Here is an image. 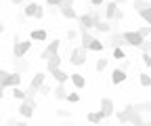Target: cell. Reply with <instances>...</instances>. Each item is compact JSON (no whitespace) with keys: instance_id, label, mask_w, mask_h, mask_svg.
<instances>
[{"instance_id":"obj_1","label":"cell","mask_w":151,"mask_h":126,"mask_svg":"<svg viewBox=\"0 0 151 126\" xmlns=\"http://www.w3.org/2000/svg\"><path fill=\"white\" fill-rule=\"evenodd\" d=\"M32 46H34L32 40H19L17 36H15V38H13V57L15 59H23L27 53H29Z\"/></svg>"},{"instance_id":"obj_2","label":"cell","mask_w":151,"mask_h":126,"mask_svg":"<svg viewBox=\"0 0 151 126\" xmlns=\"http://www.w3.org/2000/svg\"><path fill=\"white\" fill-rule=\"evenodd\" d=\"M132 9L143 17L147 25H151V2L149 0H134V2H132Z\"/></svg>"},{"instance_id":"obj_3","label":"cell","mask_w":151,"mask_h":126,"mask_svg":"<svg viewBox=\"0 0 151 126\" xmlns=\"http://www.w3.org/2000/svg\"><path fill=\"white\" fill-rule=\"evenodd\" d=\"M69 63H71V65H84V63H86V48L73 46L71 53H69Z\"/></svg>"},{"instance_id":"obj_4","label":"cell","mask_w":151,"mask_h":126,"mask_svg":"<svg viewBox=\"0 0 151 126\" xmlns=\"http://www.w3.org/2000/svg\"><path fill=\"white\" fill-rule=\"evenodd\" d=\"M124 36V40H126V44H130V46H134V48H141V44H143V36L137 32V30H130V32H124L122 34Z\"/></svg>"},{"instance_id":"obj_5","label":"cell","mask_w":151,"mask_h":126,"mask_svg":"<svg viewBox=\"0 0 151 126\" xmlns=\"http://www.w3.org/2000/svg\"><path fill=\"white\" fill-rule=\"evenodd\" d=\"M59 48H61V40H50L48 44H46V48L40 53V59H48V57H52V55H57L59 53Z\"/></svg>"},{"instance_id":"obj_6","label":"cell","mask_w":151,"mask_h":126,"mask_svg":"<svg viewBox=\"0 0 151 126\" xmlns=\"http://www.w3.org/2000/svg\"><path fill=\"white\" fill-rule=\"evenodd\" d=\"M101 114H103L105 118H111L113 114H116V105H113V101H111L109 97H103V99H101Z\"/></svg>"},{"instance_id":"obj_7","label":"cell","mask_w":151,"mask_h":126,"mask_svg":"<svg viewBox=\"0 0 151 126\" xmlns=\"http://www.w3.org/2000/svg\"><path fill=\"white\" fill-rule=\"evenodd\" d=\"M107 44H109L111 48H124V46H126V40H124V36H122L120 32H111Z\"/></svg>"},{"instance_id":"obj_8","label":"cell","mask_w":151,"mask_h":126,"mask_svg":"<svg viewBox=\"0 0 151 126\" xmlns=\"http://www.w3.org/2000/svg\"><path fill=\"white\" fill-rule=\"evenodd\" d=\"M61 55H59V53H57V55H52V57H48L46 59V71H48V74H52V71L55 69H61Z\"/></svg>"},{"instance_id":"obj_9","label":"cell","mask_w":151,"mask_h":126,"mask_svg":"<svg viewBox=\"0 0 151 126\" xmlns=\"http://www.w3.org/2000/svg\"><path fill=\"white\" fill-rule=\"evenodd\" d=\"M126 78H128L126 76V69H122V67H116V69L111 71V82L116 84V86L122 84V82H126Z\"/></svg>"},{"instance_id":"obj_10","label":"cell","mask_w":151,"mask_h":126,"mask_svg":"<svg viewBox=\"0 0 151 126\" xmlns=\"http://www.w3.org/2000/svg\"><path fill=\"white\" fill-rule=\"evenodd\" d=\"M44 82H46V74H44V71H36V74H34V78H32V82H29V88L38 91V88H40Z\"/></svg>"},{"instance_id":"obj_11","label":"cell","mask_w":151,"mask_h":126,"mask_svg":"<svg viewBox=\"0 0 151 126\" xmlns=\"http://www.w3.org/2000/svg\"><path fill=\"white\" fill-rule=\"evenodd\" d=\"M78 25H80V30H88V32H90V27H94V21H92L90 13H84V15L78 17Z\"/></svg>"},{"instance_id":"obj_12","label":"cell","mask_w":151,"mask_h":126,"mask_svg":"<svg viewBox=\"0 0 151 126\" xmlns=\"http://www.w3.org/2000/svg\"><path fill=\"white\" fill-rule=\"evenodd\" d=\"M21 84V74H17V71H11L9 74V78H6V82L2 84L4 88H15V86H19Z\"/></svg>"},{"instance_id":"obj_13","label":"cell","mask_w":151,"mask_h":126,"mask_svg":"<svg viewBox=\"0 0 151 126\" xmlns=\"http://www.w3.org/2000/svg\"><path fill=\"white\" fill-rule=\"evenodd\" d=\"M92 40H94V36H92L88 30H80V46H82V48L88 50V46H90Z\"/></svg>"},{"instance_id":"obj_14","label":"cell","mask_w":151,"mask_h":126,"mask_svg":"<svg viewBox=\"0 0 151 126\" xmlns=\"http://www.w3.org/2000/svg\"><path fill=\"white\" fill-rule=\"evenodd\" d=\"M116 13H118V4L111 0V2L105 4V21L111 23V21H113V17H116Z\"/></svg>"},{"instance_id":"obj_15","label":"cell","mask_w":151,"mask_h":126,"mask_svg":"<svg viewBox=\"0 0 151 126\" xmlns=\"http://www.w3.org/2000/svg\"><path fill=\"white\" fill-rule=\"evenodd\" d=\"M69 82L78 88V91H82V88L86 86V78H84L82 74H69Z\"/></svg>"},{"instance_id":"obj_16","label":"cell","mask_w":151,"mask_h":126,"mask_svg":"<svg viewBox=\"0 0 151 126\" xmlns=\"http://www.w3.org/2000/svg\"><path fill=\"white\" fill-rule=\"evenodd\" d=\"M46 38H48L46 30H32V32H29V40H32V42H44Z\"/></svg>"},{"instance_id":"obj_17","label":"cell","mask_w":151,"mask_h":126,"mask_svg":"<svg viewBox=\"0 0 151 126\" xmlns=\"http://www.w3.org/2000/svg\"><path fill=\"white\" fill-rule=\"evenodd\" d=\"M34 109H36L34 105L21 101V105H19V109H17V112H19V116H23V118H32V116H34Z\"/></svg>"},{"instance_id":"obj_18","label":"cell","mask_w":151,"mask_h":126,"mask_svg":"<svg viewBox=\"0 0 151 126\" xmlns=\"http://www.w3.org/2000/svg\"><path fill=\"white\" fill-rule=\"evenodd\" d=\"M52 95H55V99H59V101H67V86L65 84H57Z\"/></svg>"},{"instance_id":"obj_19","label":"cell","mask_w":151,"mask_h":126,"mask_svg":"<svg viewBox=\"0 0 151 126\" xmlns=\"http://www.w3.org/2000/svg\"><path fill=\"white\" fill-rule=\"evenodd\" d=\"M59 15H63L65 19H78V17H80L73 6H59Z\"/></svg>"},{"instance_id":"obj_20","label":"cell","mask_w":151,"mask_h":126,"mask_svg":"<svg viewBox=\"0 0 151 126\" xmlns=\"http://www.w3.org/2000/svg\"><path fill=\"white\" fill-rule=\"evenodd\" d=\"M50 78H55V82H57V84H67V80H69V76L65 74L63 69H55L52 74H50Z\"/></svg>"},{"instance_id":"obj_21","label":"cell","mask_w":151,"mask_h":126,"mask_svg":"<svg viewBox=\"0 0 151 126\" xmlns=\"http://www.w3.org/2000/svg\"><path fill=\"white\" fill-rule=\"evenodd\" d=\"M13 65H15V71L17 74H23V71L29 69V63L25 59H13Z\"/></svg>"},{"instance_id":"obj_22","label":"cell","mask_w":151,"mask_h":126,"mask_svg":"<svg viewBox=\"0 0 151 126\" xmlns=\"http://www.w3.org/2000/svg\"><path fill=\"white\" fill-rule=\"evenodd\" d=\"M86 120H88L90 124H97V126H99V124L105 120V116H103V114H101V109H99V112H90V114L86 116Z\"/></svg>"},{"instance_id":"obj_23","label":"cell","mask_w":151,"mask_h":126,"mask_svg":"<svg viewBox=\"0 0 151 126\" xmlns=\"http://www.w3.org/2000/svg\"><path fill=\"white\" fill-rule=\"evenodd\" d=\"M94 30L101 32V34H111V32H113V23H109V21H99L97 25H94Z\"/></svg>"},{"instance_id":"obj_24","label":"cell","mask_w":151,"mask_h":126,"mask_svg":"<svg viewBox=\"0 0 151 126\" xmlns=\"http://www.w3.org/2000/svg\"><path fill=\"white\" fill-rule=\"evenodd\" d=\"M139 82H141L143 88H151V76L145 74V71H143V74H139Z\"/></svg>"},{"instance_id":"obj_25","label":"cell","mask_w":151,"mask_h":126,"mask_svg":"<svg viewBox=\"0 0 151 126\" xmlns=\"http://www.w3.org/2000/svg\"><path fill=\"white\" fill-rule=\"evenodd\" d=\"M103 48H105V44H103L99 38H94V40L90 42V46H88V50H94V53H101Z\"/></svg>"},{"instance_id":"obj_26","label":"cell","mask_w":151,"mask_h":126,"mask_svg":"<svg viewBox=\"0 0 151 126\" xmlns=\"http://www.w3.org/2000/svg\"><path fill=\"white\" fill-rule=\"evenodd\" d=\"M36 9H38V2H27L25 9H23V15H25V17H34Z\"/></svg>"},{"instance_id":"obj_27","label":"cell","mask_w":151,"mask_h":126,"mask_svg":"<svg viewBox=\"0 0 151 126\" xmlns=\"http://www.w3.org/2000/svg\"><path fill=\"white\" fill-rule=\"evenodd\" d=\"M107 65H109V59H97V63H94V69L101 74L103 69H107Z\"/></svg>"},{"instance_id":"obj_28","label":"cell","mask_w":151,"mask_h":126,"mask_svg":"<svg viewBox=\"0 0 151 126\" xmlns=\"http://www.w3.org/2000/svg\"><path fill=\"white\" fill-rule=\"evenodd\" d=\"M4 124H6V126H27V122H23V120H17V118H9Z\"/></svg>"},{"instance_id":"obj_29","label":"cell","mask_w":151,"mask_h":126,"mask_svg":"<svg viewBox=\"0 0 151 126\" xmlns=\"http://www.w3.org/2000/svg\"><path fill=\"white\" fill-rule=\"evenodd\" d=\"M13 97L19 99V101H23V99H25V91H21L19 86H15V88H13Z\"/></svg>"},{"instance_id":"obj_30","label":"cell","mask_w":151,"mask_h":126,"mask_svg":"<svg viewBox=\"0 0 151 126\" xmlns=\"http://www.w3.org/2000/svg\"><path fill=\"white\" fill-rule=\"evenodd\" d=\"M38 93H40V95H44V97H48V95L52 93V88H50V86H48V84L44 82V84H42L40 88H38Z\"/></svg>"},{"instance_id":"obj_31","label":"cell","mask_w":151,"mask_h":126,"mask_svg":"<svg viewBox=\"0 0 151 126\" xmlns=\"http://www.w3.org/2000/svg\"><path fill=\"white\" fill-rule=\"evenodd\" d=\"M113 59H126V53H124V48H113Z\"/></svg>"},{"instance_id":"obj_32","label":"cell","mask_w":151,"mask_h":126,"mask_svg":"<svg viewBox=\"0 0 151 126\" xmlns=\"http://www.w3.org/2000/svg\"><path fill=\"white\" fill-rule=\"evenodd\" d=\"M141 50L145 53V55H151V40H143V44H141Z\"/></svg>"},{"instance_id":"obj_33","label":"cell","mask_w":151,"mask_h":126,"mask_svg":"<svg viewBox=\"0 0 151 126\" xmlns=\"http://www.w3.org/2000/svg\"><path fill=\"white\" fill-rule=\"evenodd\" d=\"M137 32H139V34L143 36V38H145V40H147V36H151V25H145V27H139Z\"/></svg>"},{"instance_id":"obj_34","label":"cell","mask_w":151,"mask_h":126,"mask_svg":"<svg viewBox=\"0 0 151 126\" xmlns=\"http://www.w3.org/2000/svg\"><path fill=\"white\" fill-rule=\"evenodd\" d=\"M78 101H80L78 93H67V103H78Z\"/></svg>"},{"instance_id":"obj_35","label":"cell","mask_w":151,"mask_h":126,"mask_svg":"<svg viewBox=\"0 0 151 126\" xmlns=\"http://www.w3.org/2000/svg\"><path fill=\"white\" fill-rule=\"evenodd\" d=\"M42 17H44V6L38 4V9H36V13H34V19H42Z\"/></svg>"},{"instance_id":"obj_36","label":"cell","mask_w":151,"mask_h":126,"mask_svg":"<svg viewBox=\"0 0 151 126\" xmlns=\"http://www.w3.org/2000/svg\"><path fill=\"white\" fill-rule=\"evenodd\" d=\"M76 38H78V32H76V30H67V42H73Z\"/></svg>"},{"instance_id":"obj_37","label":"cell","mask_w":151,"mask_h":126,"mask_svg":"<svg viewBox=\"0 0 151 126\" xmlns=\"http://www.w3.org/2000/svg\"><path fill=\"white\" fill-rule=\"evenodd\" d=\"M9 74H11V71H6V69H0V86H2V84L6 82V78H9Z\"/></svg>"},{"instance_id":"obj_38","label":"cell","mask_w":151,"mask_h":126,"mask_svg":"<svg viewBox=\"0 0 151 126\" xmlns=\"http://www.w3.org/2000/svg\"><path fill=\"white\" fill-rule=\"evenodd\" d=\"M61 2H63V0H46V4H48V6H55V9H59Z\"/></svg>"},{"instance_id":"obj_39","label":"cell","mask_w":151,"mask_h":126,"mask_svg":"<svg viewBox=\"0 0 151 126\" xmlns=\"http://www.w3.org/2000/svg\"><path fill=\"white\" fill-rule=\"evenodd\" d=\"M57 116H61V118H69V116H71V112H69V109H59V112H57Z\"/></svg>"},{"instance_id":"obj_40","label":"cell","mask_w":151,"mask_h":126,"mask_svg":"<svg viewBox=\"0 0 151 126\" xmlns=\"http://www.w3.org/2000/svg\"><path fill=\"white\" fill-rule=\"evenodd\" d=\"M122 19H124V13H122V11L118 9V13H116V17H113V21H116V23H120Z\"/></svg>"},{"instance_id":"obj_41","label":"cell","mask_w":151,"mask_h":126,"mask_svg":"<svg viewBox=\"0 0 151 126\" xmlns=\"http://www.w3.org/2000/svg\"><path fill=\"white\" fill-rule=\"evenodd\" d=\"M143 63L147 67H151V55H145V53H143Z\"/></svg>"},{"instance_id":"obj_42","label":"cell","mask_w":151,"mask_h":126,"mask_svg":"<svg viewBox=\"0 0 151 126\" xmlns=\"http://www.w3.org/2000/svg\"><path fill=\"white\" fill-rule=\"evenodd\" d=\"M103 2H105V0H90V4H92L94 9H99V6H103Z\"/></svg>"},{"instance_id":"obj_43","label":"cell","mask_w":151,"mask_h":126,"mask_svg":"<svg viewBox=\"0 0 151 126\" xmlns=\"http://www.w3.org/2000/svg\"><path fill=\"white\" fill-rule=\"evenodd\" d=\"M61 6H73V0H63Z\"/></svg>"},{"instance_id":"obj_44","label":"cell","mask_w":151,"mask_h":126,"mask_svg":"<svg viewBox=\"0 0 151 126\" xmlns=\"http://www.w3.org/2000/svg\"><path fill=\"white\" fill-rule=\"evenodd\" d=\"M2 97H4V86H0V101H2Z\"/></svg>"},{"instance_id":"obj_45","label":"cell","mask_w":151,"mask_h":126,"mask_svg":"<svg viewBox=\"0 0 151 126\" xmlns=\"http://www.w3.org/2000/svg\"><path fill=\"white\" fill-rule=\"evenodd\" d=\"M11 2H13V4L17 6V4H21V2H25V0H11Z\"/></svg>"},{"instance_id":"obj_46","label":"cell","mask_w":151,"mask_h":126,"mask_svg":"<svg viewBox=\"0 0 151 126\" xmlns=\"http://www.w3.org/2000/svg\"><path fill=\"white\" fill-rule=\"evenodd\" d=\"M113 2H116V4H124V2H126V0H113Z\"/></svg>"},{"instance_id":"obj_47","label":"cell","mask_w":151,"mask_h":126,"mask_svg":"<svg viewBox=\"0 0 151 126\" xmlns=\"http://www.w3.org/2000/svg\"><path fill=\"white\" fill-rule=\"evenodd\" d=\"M2 32H4V23H2V21H0V34H2Z\"/></svg>"},{"instance_id":"obj_48","label":"cell","mask_w":151,"mask_h":126,"mask_svg":"<svg viewBox=\"0 0 151 126\" xmlns=\"http://www.w3.org/2000/svg\"><path fill=\"white\" fill-rule=\"evenodd\" d=\"M2 124H4V120H2V116H0V126H2Z\"/></svg>"},{"instance_id":"obj_49","label":"cell","mask_w":151,"mask_h":126,"mask_svg":"<svg viewBox=\"0 0 151 126\" xmlns=\"http://www.w3.org/2000/svg\"><path fill=\"white\" fill-rule=\"evenodd\" d=\"M145 126H151V122H147V124H145Z\"/></svg>"}]
</instances>
